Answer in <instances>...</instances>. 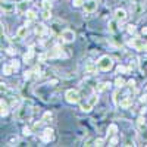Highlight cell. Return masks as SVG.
Listing matches in <instances>:
<instances>
[{"label": "cell", "instance_id": "cell-1", "mask_svg": "<svg viewBox=\"0 0 147 147\" xmlns=\"http://www.w3.org/2000/svg\"><path fill=\"white\" fill-rule=\"evenodd\" d=\"M97 66H99L102 71L107 72V71H110V68L113 66V60H112V57H109V56H102L99 59V62H97Z\"/></svg>", "mask_w": 147, "mask_h": 147}, {"label": "cell", "instance_id": "cell-2", "mask_svg": "<svg viewBox=\"0 0 147 147\" xmlns=\"http://www.w3.org/2000/svg\"><path fill=\"white\" fill-rule=\"evenodd\" d=\"M65 99H66L68 103L75 105V103H80L81 96H80V93H78L77 90H68V91L65 93Z\"/></svg>", "mask_w": 147, "mask_h": 147}, {"label": "cell", "instance_id": "cell-3", "mask_svg": "<svg viewBox=\"0 0 147 147\" xmlns=\"http://www.w3.org/2000/svg\"><path fill=\"white\" fill-rule=\"evenodd\" d=\"M30 6H31V0H21L16 5V12L19 15H25L30 10Z\"/></svg>", "mask_w": 147, "mask_h": 147}, {"label": "cell", "instance_id": "cell-4", "mask_svg": "<svg viewBox=\"0 0 147 147\" xmlns=\"http://www.w3.org/2000/svg\"><path fill=\"white\" fill-rule=\"evenodd\" d=\"M60 35H62V40L65 41V43H72V41H75V32H74L72 30H63L62 31V34H60Z\"/></svg>", "mask_w": 147, "mask_h": 147}, {"label": "cell", "instance_id": "cell-5", "mask_svg": "<svg viewBox=\"0 0 147 147\" xmlns=\"http://www.w3.org/2000/svg\"><path fill=\"white\" fill-rule=\"evenodd\" d=\"M16 10V6L12 2H2V12L5 15H12Z\"/></svg>", "mask_w": 147, "mask_h": 147}, {"label": "cell", "instance_id": "cell-6", "mask_svg": "<svg viewBox=\"0 0 147 147\" xmlns=\"http://www.w3.org/2000/svg\"><path fill=\"white\" fill-rule=\"evenodd\" d=\"M129 44L136 49V50H146L147 49V44H144V41L141 40V38H132L131 41H129Z\"/></svg>", "mask_w": 147, "mask_h": 147}, {"label": "cell", "instance_id": "cell-7", "mask_svg": "<svg viewBox=\"0 0 147 147\" xmlns=\"http://www.w3.org/2000/svg\"><path fill=\"white\" fill-rule=\"evenodd\" d=\"M115 18H116V21H119V22H124V21H127V18H128V15H127V10H125V9H121V7H118V9L115 10Z\"/></svg>", "mask_w": 147, "mask_h": 147}, {"label": "cell", "instance_id": "cell-8", "mask_svg": "<svg viewBox=\"0 0 147 147\" xmlns=\"http://www.w3.org/2000/svg\"><path fill=\"white\" fill-rule=\"evenodd\" d=\"M96 9H97V2L96 0H88V2L84 3V10L87 12V13H93Z\"/></svg>", "mask_w": 147, "mask_h": 147}, {"label": "cell", "instance_id": "cell-9", "mask_svg": "<svg viewBox=\"0 0 147 147\" xmlns=\"http://www.w3.org/2000/svg\"><path fill=\"white\" fill-rule=\"evenodd\" d=\"M41 138H43L44 143H50V141L53 140V129H52V128H46V129L43 131Z\"/></svg>", "mask_w": 147, "mask_h": 147}, {"label": "cell", "instance_id": "cell-10", "mask_svg": "<svg viewBox=\"0 0 147 147\" xmlns=\"http://www.w3.org/2000/svg\"><path fill=\"white\" fill-rule=\"evenodd\" d=\"M27 34H28V27H27V25H22V27H19L18 31H16V38H25Z\"/></svg>", "mask_w": 147, "mask_h": 147}, {"label": "cell", "instance_id": "cell-11", "mask_svg": "<svg viewBox=\"0 0 147 147\" xmlns=\"http://www.w3.org/2000/svg\"><path fill=\"white\" fill-rule=\"evenodd\" d=\"M119 106L122 109H128L129 106H132V99H131V97H124V99L119 102Z\"/></svg>", "mask_w": 147, "mask_h": 147}, {"label": "cell", "instance_id": "cell-12", "mask_svg": "<svg viewBox=\"0 0 147 147\" xmlns=\"http://www.w3.org/2000/svg\"><path fill=\"white\" fill-rule=\"evenodd\" d=\"M35 34H38V35H44L47 32V27L44 25V24H38V25H35Z\"/></svg>", "mask_w": 147, "mask_h": 147}, {"label": "cell", "instance_id": "cell-13", "mask_svg": "<svg viewBox=\"0 0 147 147\" xmlns=\"http://www.w3.org/2000/svg\"><path fill=\"white\" fill-rule=\"evenodd\" d=\"M3 75H12L13 74V71H15V68L12 66V63H6V65H3Z\"/></svg>", "mask_w": 147, "mask_h": 147}, {"label": "cell", "instance_id": "cell-14", "mask_svg": "<svg viewBox=\"0 0 147 147\" xmlns=\"http://www.w3.org/2000/svg\"><path fill=\"white\" fill-rule=\"evenodd\" d=\"M0 107H2V110H0V115H2V118L3 116H6L7 113H9V109H7V105H6V102L2 99V102H0Z\"/></svg>", "mask_w": 147, "mask_h": 147}, {"label": "cell", "instance_id": "cell-15", "mask_svg": "<svg viewBox=\"0 0 147 147\" xmlns=\"http://www.w3.org/2000/svg\"><path fill=\"white\" fill-rule=\"evenodd\" d=\"M32 56H34V50H32V47H31V49H28V52L24 55V62H28V60H31Z\"/></svg>", "mask_w": 147, "mask_h": 147}, {"label": "cell", "instance_id": "cell-16", "mask_svg": "<svg viewBox=\"0 0 147 147\" xmlns=\"http://www.w3.org/2000/svg\"><path fill=\"white\" fill-rule=\"evenodd\" d=\"M116 132H118V127L115 124L109 125V128H107V134H109V136H116Z\"/></svg>", "mask_w": 147, "mask_h": 147}, {"label": "cell", "instance_id": "cell-17", "mask_svg": "<svg viewBox=\"0 0 147 147\" xmlns=\"http://www.w3.org/2000/svg\"><path fill=\"white\" fill-rule=\"evenodd\" d=\"M137 127H138V129H144L146 128V119L143 118V116H140L138 119H137Z\"/></svg>", "mask_w": 147, "mask_h": 147}, {"label": "cell", "instance_id": "cell-18", "mask_svg": "<svg viewBox=\"0 0 147 147\" xmlns=\"http://www.w3.org/2000/svg\"><path fill=\"white\" fill-rule=\"evenodd\" d=\"M124 85H125V80L124 78H116L115 80V87L116 88H122Z\"/></svg>", "mask_w": 147, "mask_h": 147}, {"label": "cell", "instance_id": "cell-19", "mask_svg": "<svg viewBox=\"0 0 147 147\" xmlns=\"http://www.w3.org/2000/svg\"><path fill=\"white\" fill-rule=\"evenodd\" d=\"M91 109H93V106L88 103V100L85 102V103H82V105H81V110H82V112H90Z\"/></svg>", "mask_w": 147, "mask_h": 147}, {"label": "cell", "instance_id": "cell-20", "mask_svg": "<svg viewBox=\"0 0 147 147\" xmlns=\"http://www.w3.org/2000/svg\"><path fill=\"white\" fill-rule=\"evenodd\" d=\"M25 16H27V21H34L37 18V13H35L34 10H28L27 13H25Z\"/></svg>", "mask_w": 147, "mask_h": 147}, {"label": "cell", "instance_id": "cell-21", "mask_svg": "<svg viewBox=\"0 0 147 147\" xmlns=\"http://www.w3.org/2000/svg\"><path fill=\"white\" fill-rule=\"evenodd\" d=\"M97 102H99V97H97V94H93V96H90V99H88V103L94 107L96 105H97Z\"/></svg>", "mask_w": 147, "mask_h": 147}, {"label": "cell", "instance_id": "cell-22", "mask_svg": "<svg viewBox=\"0 0 147 147\" xmlns=\"http://www.w3.org/2000/svg\"><path fill=\"white\" fill-rule=\"evenodd\" d=\"M53 118V115L50 112H44L43 118H41V122H50V119Z\"/></svg>", "mask_w": 147, "mask_h": 147}, {"label": "cell", "instance_id": "cell-23", "mask_svg": "<svg viewBox=\"0 0 147 147\" xmlns=\"http://www.w3.org/2000/svg\"><path fill=\"white\" fill-rule=\"evenodd\" d=\"M41 16H43V19H50V16H52V10H50V9H44V10H43V13H41Z\"/></svg>", "mask_w": 147, "mask_h": 147}, {"label": "cell", "instance_id": "cell-24", "mask_svg": "<svg viewBox=\"0 0 147 147\" xmlns=\"http://www.w3.org/2000/svg\"><path fill=\"white\" fill-rule=\"evenodd\" d=\"M41 6H43V9H50L52 10V2H50V0H43V2H41Z\"/></svg>", "mask_w": 147, "mask_h": 147}, {"label": "cell", "instance_id": "cell-25", "mask_svg": "<svg viewBox=\"0 0 147 147\" xmlns=\"http://www.w3.org/2000/svg\"><path fill=\"white\" fill-rule=\"evenodd\" d=\"M127 31H128V34L134 35V34H136V31H137V28H136V25H132V24H129V25H127Z\"/></svg>", "mask_w": 147, "mask_h": 147}, {"label": "cell", "instance_id": "cell-26", "mask_svg": "<svg viewBox=\"0 0 147 147\" xmlns=\"http://www.w3.org/2000/svg\"><path fill=\"white\" fill-rule=\"evenodd\" d=\"M129 69H131V68H125V66L119 65V66L116 68V72H118V74H125V72H129Z\"/></svg>", "mask_w": 147, "mask_h": 147}, {"label": "cell", "instance_id": "cell-27", "mask_svg": "<svg viewBox=\"0 0 147 147\" xmlns=\"http://www.w3.org/2000/svg\"><path fill=\"white\" fill-rule=\"evenodd\" d=\"M84 3H85V0H72L74 7H81V6H84Z\"/></svg>", "mask_w": 147, "mask_h": 147}, {"label": "cell", "instance_id": "cell-28", "mask_svg": "<svg viewBox=\"0 0 147 147\" xmlns=\"http://www.w3.org/2000/svg\"><path fill=\"white\" fill-rule=\"evenodd\" d=\"M119 96H121V91H119V88L113 93V103L115 105H119Z\"/></svg>", "mask_w": 147, "mask_h": 147}, {"label": "cell", "instance_id": "cell-29", "mask_svg": "<svg viewBox=\"0 0 147 147\" xmlns=\"http://www.w3.org/2000/svg\"><path fill=\"white\" fill-rule=\"evenodd\" d=\"M107 85H109L107 82H100L99 85H97V91H99V93H100V91H105V90L107 88Z\"/></svg>", "mask_w": 147, "mask_h": 147}, {"label": "cell", "instance_id": "cell-30", "mask_svg": "<svg viewBox=\"0 0 147 147\" xmlns=\"http://www.w3.org/2000/svg\"><path fill=\"white\" fill-rule=\"evenodd\" d=\"M109 30L112 31V32H116V31H118V28H116V22H115V21H110V22H109Z\"/></svg>", "mask_w": 147, "mask_h": 147}, {"label": "cell", "instance_id": "cell-31", "mask_svg": "<svg viewBox=\"0 0 147 147\" xmlns=\"http://www.w3.org/2000/svg\"><path fill=\"white\" fill-rule=\"evenodd\" d=\"M116 144H118V137L112 136V138H110V141H109V146H116Z\"/></svg>", "mask_w": 147, "mask_h": 147}, {"label": "cell", "instance_id": "cell-32", "mask_svg": "<svg viewBox=\"0 0 147 147\" xmlns=\"http://www.w3.org/2000/svg\"><path fill=\"white\" fill-rule=\"evenodd\" d=\"M93 146H105V140H103V138H97Z\"/></svg>", "mask_w": 147, "mask_h": 147}, {"label": "cell", "instance_id": "cell-33", "mask_svg": "<svg viewBox=\"0 0 147 147\" xmlns=\"http://www.w3.org/2000/svg\"><path fill=\"white\" fill-rule=\"evenodd\" d=\"M22 134H24V136H25V137H27V136H31V129H30L28 127H25V128L22 129Z\"/></svg>", "mask_w": 147, "mask_h": 147}, {"label": "cell", "instance_id": "cell-34", "mask_svg": "<svg viewBox=\"0 0 147 147\" xmlns=\"http://www.w3.org/2000/svg\"><path fill=\"white\" fill-rule=\"evenodd\" d=\"M6 52H7V55H10V56H15V55H16V50H15V49H12V47H9Z\"/></svg>", "mask_w": 147, "mask_h": 147}, {"label": "cell", "instance_id": "cell-35", "mask_svg": "<svg viewBox=\"0 0 147 147\" xmlns=\"http://www.w3.org/2000/svg\"><path fill=\"white\" fill-rule=\"evenodd\" d=\"M12 66L15 68V71H18L19 69V62H18V60H12Z\"/></svg>", "mask_w": 147, "mask_h": 147}, {"label": "cell", "instance_id": "cell-36", "mask_svg": "<svg viewBox=\"0 0 147 147\" xmlns=\"http://www.w3.org/2000/svg\"><path fill=\"white\" fill-rule=\"evenodd\" d=\"M31 74H32L31 71H27L25 74H24V78H25V80H30V78H31Z\"/></svg>", "mask_w": 147, "mask_h": 147}, {"label": "cell", "instance_id": "cell-37", "mask_svg": "<svg viewBox=\"0 0 147 147\" xmlns=\"http://www.w3.org/2000/svg\"><path fill=\"white\" fill-rule=\"evenodd\" d=\"M140 102H141V103H146V102H147V96H141V97H140Z\"/></svg>", "mask_w": 147, "mask_h": 147}, {"label": "cell", "instance_id": "cell-38", "mask_svg": "<svg viewBox=\"0 0 147 147\" xmlns=\"http://www.w3.org/2000/svg\"><path fill=\"white\" fill-rule=\"evenodd\" d=\"M87 71H90V72H94L96 69H94V66H93V65H88V66H87Z\"/></svg>", "mask_w": 147, "mask_h": 147}, {"label": "cell", "instance_id": "cell-39", "mask_svg": "<svg viewBox=\"0 0 147 147\" xmlns=\"http://www.w3.org/2000/svg\"><path fill=\"white\" fill-rule=\"evenodd\" d=\"M128 85H129V87H134V85H136V81H134V80L128 81Z\"/></svg>", "mask_w": 147, "mask_h": 147}, {"label": "cell", "instance_id": "cell-40", "mask_svg": "<svg viewBox=\"0 0 147 147\" xmlns=\"http://www.w3.org/2000/svg\"><path fill=\"white\" fill-rule=\"evenodd\" d=\"M141 34H143V35H147V27H144V28L141 30Z\"/></svg>", "mask_w": 147, "mask_h": 147}]
</instances>
